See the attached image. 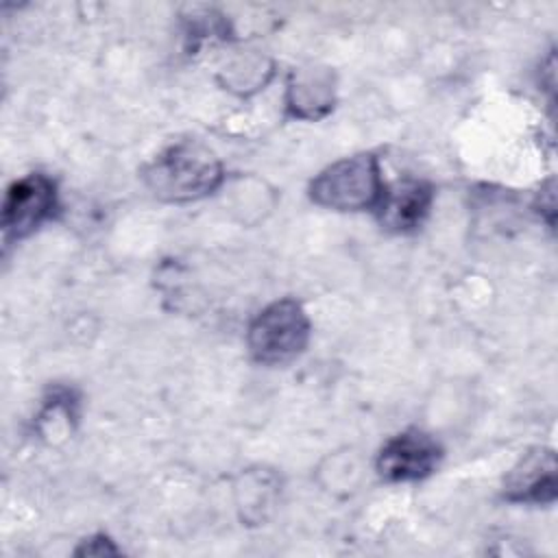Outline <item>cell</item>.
I'll list each match as a JSON object with an SVG mask.
<instances>
[{
  "label": "cell",
  "instance_id": "1",
  "mask_svg": "<svg viewBox=\"0 0 558 558\" xmlns=\"http://www.w3.org/2000/svg\"><path fill=\"white\" fill-rule=\"evenodd\" d=\"M144 183L161 201L187 203L220 187L222 163L205 144L181 140L144 168Z\"/></svg>",
  "mask_w": 558,
  "mask_h": 558
},
{
  "label": "cell",
  "instance_id": "2",
  "mask_svg": "<svg viewBox=\"0 0 558 558\" xmlns=\"http://www.w3.org/2000/svg\"><path fill=\"white\" fill-rule=\"evenodd\" d=\"M379 161L373 153L344 157L327 166L310 183V198L336 211H362L379 205L384 196Z\"/></svg>",
  "mask_w": 558,
  "mask_h": 558
},
{
  "label": "cell",
  "instance_id": "3",
  "mask_svg": "<svg viewBox=\"0 0 558 558\" xmlns=\"http://www.w3.org/2000/svg\"><path fill=\"white\" fill-rule=\"evenodd\" d=\"M310 340V318L294 299L266 305L248 325L246 347L255 362L277 366L294 360Z\"/></svg>",
  "mask_w": 558,
  "mask_h": 558
},
{
  "label": "cell",
  "instance_id": "4",
  "mask_svg": "<svg viewBox=\"0 0 558 558\" xmlns=\"http://www.w3.org/2000/svg\"><path fill=\"white\" fill-rule=\"evenodd\" d=\"M57 207L54 183L46 174H26L11 183L2 205V231L7 240H20L52 218Z\"/></svg>",
  "mask_w": 558,
  "mask_h": 558
},
{
  "label": "cell",
  "instance_id": "5",
  "mask_svg": "<svg viewBox=\"0 0 558 558\" xmlns=\"http://www.w3.org/2000/svg\"><path fill=\"white\" fill-rule=\"evenodd\" d=\"M442 456L440 445L425 432L408 429L384 442L377 453V473L388 482H414L427 477Z\"/></svg>",
  "mask_w": 558,
  "mask_h": 558
},
{
  "label": "cell",
  "instance_id": "6",
  "mask_svg": "<svg viewBox=\"0 0 558 558\" xmlns=\"http://www.w3.org/2000/svg\"><path fill=\"white\" fill-rule=\"evenodd\" d=\"M504 497L517 504H551L556 499V456L551 449L527 451L504 482Z\"/></svg>",
  "mask_w": 558,
  "mask_h": 558
},
{
  "label": "cell",
  "instance_id": "7",
  "mask_svg": "<svg viewBox=\"0 0 558 558\" xmlns=\"http://www.w3.org/2000/svg\"><path fill=\"white\" fill-rule=\"evenodd\" d=\"M432 187L416 179L397 181L390 187H384V196L377 205L379 220L386 229L392 231H412L416 229L429 211Z\"/></svg>",
  "mask_w": 558,
  "mask_h": 558
},
{
  "label": "cell",
  "instance_id": "8",
  "mask_svg": "<svg viewBox=\"0 0 558 558\" xmlns=\"http://www.w3.org/2000/svg\"><path fill=\"white\" fill-rule=\"evenodd\" d=\"M286 102L294 118L316 120L325 116L333 102L331 74L327 70L294 72L292 81L288 83Z\"/></svg>",
  "mask_w": 558,
  "mask_h": 558
}]
</instances>
